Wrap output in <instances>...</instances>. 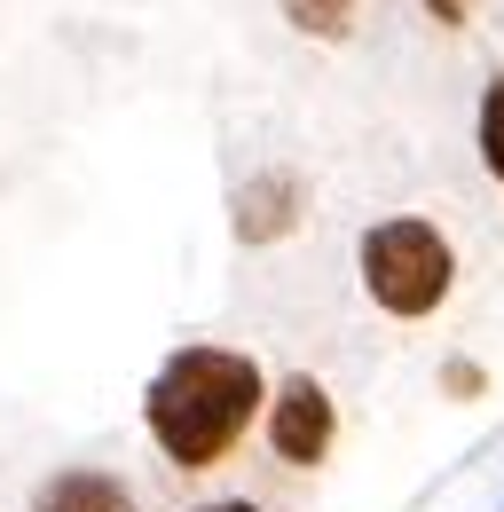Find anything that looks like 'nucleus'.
Instances as JSON below:
<instances>
[{
  "label": "nucleus",
  "mask_w": 504,
  "mask_h": 512,
  "mask_svg": "<svg viewBox=\"0 0 504 512\" xmlns=\"http://www.w3.org/2000/svg\"><path fill=\"white\" fill-rule=\"evenodd\" d=\"M268 410V379L237 347H174L142 394V426L166 449L174 473H205L245 442V426Z\"/></svg>",
  "instance_id": "obj_1"
},
{
  "label": "nucleus",
  "mask_w": 504,
  "mask_h": 512,
  "mask_svg": "<svg viewBox=\"0 0 504 512\" xmlns=\"http://www.w3.org/2000/svg\"><path fill=\"white\" fill-rule=\"evenodd\" d=\"M426 8H434L441 24H465V0H426Z\"/></svg>",
  "instance_id": "obj_9"
},
{
  "label": "nucleus",
  "mask_w": 504,
  "mask_h": 512,
  "mask_svg": "<svg viewBox=\"0 0 504 512\" xmlns=\"http://www.w3.org/2000/svg\"><path fill=\"white\" fill-rule=\"evenodd\" d=\"M284 16L315 32V40H347V24H355V0H284Z\"/></svg>",
  "instance_id": "obj_6"
},
{
  "label": "nucleus",
  "mask_w": 504,
  "mask_h": 512,
  "mask_svg": "<svg viewBox=\"0 0 504 512\" xmlns=\"http://www.w3.org/2000/svg\"><path fill=\"white\" fill-rule=\"evenodd\" d=\"M441 386H449V394H473V386H481V371H473V363H449V371H441Z\"/></svg>",
  "instance_id": "obj_8"
},
{
  "label": "nucleus",
  "mask_w": 504,
  "mask_h": 512,
  "mask_svg": "<svg viewBox=\"0 0 504 512\" xmlns=\"http://www.w3.org/2000/svg\"><path fill=\"white\" fill-rule=\"evenodd\" d=\"M449 284H457V253H449V237H441L434 221L402 213V221L363 229V292H371L386 316H402V323L434 316L441 300H449Z\"/></svg>",
  "instance_id": "obj_2"
},
{
  "label": "nucleus",
  "mask_w": 504,
  "mask_h": 512,
  "mask_svg": "<svg viewBox=\"0 0 504 512\" xmlns=\"http://www.w3.org/2000/svg\"><path fill=\"white\" fill-rule=\"evenodd\" d=\"M481 166L504 182V79L481 87Z\"/></svg>",
  "instance_id": "obj_7"
},
{
  "label": "nucleus",
  "mask_w": 504,
  "mask_h": 512,
  "mask_svg": "<svg viewBox=\"0 0 504 512\" xmlns=\"http://www.w3.org/2000/svg\"><path fill=\"white\" fill-rule=\"evenodd\" d=\"M32 512H134V497H126L111 473H87V465H71V473H56V481L32 497Z\"/></svg>",
  "instance_id": "obj_5"
},
{
  "label": "nucleus",
  "mask_w": 504,
  "mask_h": 512,
  "mask_svg": "<svg viewBox=\"0 0 504 512\" xmlns=\"http://www.w3.org/2000/svg\"><path fill=\"white\" fill-rule=\"evenodd\" d=\"M292 221H300V182H292V174H252L245 190H237V237H245V245L284 237Z\"/></svg>",
  "instance_id": "obj_4"
},
{
  "label": "nucleus",
  "mask_w": 504,
  "mask_h": 512,
  "mask_svg": "<svg viewBox=\"0 0 504 512\" xmlns=\"http://www.w3.org/2000/svg\"><path fill=\"white\" fill-rule=\"evenodd\" d=\"M189 512H260V505H245V497H221V505H189Z\"/></svg>",
  "instance_id": "obj_10"
},
{
  "label": "nucleus",
  "mask_w": 504,
  "mask_h": 512,
  "mask_svg": "<svg viewBox=\"0 0 504 512\" xmlns=\"http://www.w3.org/2000/svg\"><path fill=\"white\" fill-rule=\"evenodd\" d=\"M331 442H339V410H331L323 379L292 371V379L268 394V449H276L284 465H323Z\"/></svg>",
  "instance_id": "obj_3"
}]
</instances>
